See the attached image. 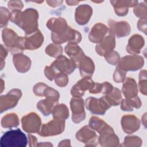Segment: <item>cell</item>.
I'll use <instances>...</instances> for the list:
<instances>
[{
    "instance_id": "cell-1",
    "label": "cell",
    "mask_w": 147,
    "mask_h": 147,
    "mask_svg": "<svg viewBox=\"0 0 147 147\" xmlns=\"http://www.w3.org/2000/svg\"><path fill=\"white\" fill-rule=\"evenodd\" d=\"M38 14L34 9H27L24 11H14L10 16V20L24 30L25 36L30 35L38 30Z\"/></svg>"
},
{
    "instance_id": "cell-2",
    "label": "cell",
    "mask_w": 147,
    "mask_h": 147,
    "mask_svg": "<svg viewBox=\"0 0 147 147\" xmlns=\"http://www.w3.org/2000/svg\"><path fill=\"white\" fill-rule=\"evenodd\" d=\"M2 40L8 50L12 54L22 53L25 49V37L18 36L13 30L5 28L2 33Z\"/></svg>"
},
{
    "instance_id": "cell-3",
    "label": "cell",
    "mask_w": 147,
    "mask_h": 147,
    "mask_svg": "<svg viewBox=\"0 0 147 147\" xmlns=\"http://www.w3.org/2000/svg\"><path fill=\"white\" fill-rule=\"evenodd\" d=\"M27 144L26 136L20 129L5 132L0 140L1 147H25Z\"/></svg>"
},
{
    "instance_id": "cell-4",
    "label": "cell",
    "mask_w": 147,
    "mask_h": 147,
    "mask_svg": "<svg viewBox=\"0 0 147 147\" xmlns=\"http://www.w3.org/2000/svg\"><path fill=\"white\" fill-rule=\"evenodd\" d=\"M144 64V60L141 56L134 55L122 57L118 61L117 68L126 72L129 71H135L141 69Z\"/></svg>"
},
{
    "instance_id": "cell-5",
    "label": "cell",
    "mask_w": 147,
    "mask_h": 147,
    "mask_svg": "<svg viewBox=\"0 0 147 147\" xmlns=\"http://www.w3.org/2000/svg\"><path fill=\"white\" fill-rule=\"evenodd\" d=\"M65 129V120L57 118L41 127L38 134L42 137L53 136L61 134Z\"/></svg>"
},
{
    "instance_id": "cell-6",
    "label": "cell",
    "mask_w": 147,
    "mask_h": 147,
    "mask_svg": "<svg viewBox=\"0 0 147 147\" xmlns=\"http://www.w3.org/2000/svg\"><path fill=\"white\" fill-rule=\"evenodd\" d=\"M50 66L55 75V77L59 73L69 75L77 68L76 64L72 60L63 55L57 57Z\"/></svg>"
},
{
    "instance_id": "cell-7",
    "label": "cell",
    "mask_w": 147,
    "mask_h": 147,
    "mask_svg": "<svg viewBox=\"0 0 147 147\" xmlns=\"http://www.w3.org/2000/svg\"><path fill=\"white\" fill-rule=\"evenodd\" d=\"M21 123L23 130L29 133H38L41 127V118L34 112L23 117L21 119Z\"/></svg>"
},
{
    "instance_id": "cell-8",
    "label": "cell",
    "mask_w": 147,
    "mask_h": 147,
    "mask_svg": "<svg viewBox=\"0 0 147 147\" xmlns=\"http://www.w3.org/2000/svg\"><path fill=\"white\" fill-rule=\"evenodd\" d=\"M85 105L91 113L99 115H104L106 110L111 107L103 96L99 99L89 97L86 99Z\"/></svg>"
},
{
    "instance_id": "cell-9",
    "label": "cell",
    "mask_w": 147,
    "mask_h": 147,
    "mask_svg": "<svg viewBox=\"0 0 147 147\" xmlns=\"http://www.w3.org/2000/svg\"><path fill=\"white\" fill-rule=\"evenodd\" d=\"M21 96V91L17 88L12 89L5 95H2L0 99L1 113L14 107Z\"/></svg>"
},
{
    "instance_id": "cell-10",
    "label": "cell",
    "mask_w": 147,
    "mask_h": 147,
    "mask_svg": "<svg viewBox=\"0 0 147 147\" xmlns=\"http://www.w3.org/2000/svg\"><path fill=\"white\" fill-rule=\"evenodd\" d=\"M51 38L52 41L56 44H61L65 42L78 44L81 41L82 36L79 32L69 26L67 31L61 35H57L52 33Z\"/></svg>"
},
{
    "instance_id": "cell-11",
    "label": "cell",
    "mask_w": 147,
    "mask_h": 147,
    "mask_svg": "<svg viewBox=\"0 0 147 147\" xmlns=\"http://www.w3.org/2000/svg\"><path fill=\"white\" fill-rule=\"evenodd\" d=\"M99 134L98 141L102 146H119V140L118 136L115 134L113 129L109 125Z\"/></svg>"
},
{
    "instance_id": "cell-12",
    "label": "cell",
    "mask_w": 147,
    "mask_h": 147,
    "mask_svg": "<svg viewBox=\"0 0 147 147\" xmlns=\"http://www.w3.org/2000/svg\"><path fill=\"white\" fill-rule=\"evenodd\" d=\"M76 139L84 143L86 146H94L97 145L98 136L89 126L82 127L76 134Z\"/></svg>"
},
{
    "instance_id": "cell-13",
    "label": "cell",
    "mask_w": 147,
    "mask_h": 147,
    "mask_svg": "<svg viewBox=\"0 0 147 147\" xmlns=\"http://www.w3.org/2000/svg\"><path fill=\"white\" fill-rule=\"evenodd\" d=\"M70 106L72 113V121L78 123L83 121L86 117L83 99L80 96H73L70 102Z\"/></svg>"
},
{
    "instance_id": "cell-14",
    "label": "cell",
    "mask_w": 147,
    "mask_h": 147,
    "mask_svg": "<svg viewBox=\"0 0 147 147\" xmlns=\"http://www.w3.org/2000/svg\"><path fill=\"white\" fill-rule=\"evenodd\" d=\"M115 47V36L109 30V32L103 40L96 45L95 51L99 55L104 56L106 53L113 51Z\"/></svg>"
},
{
    "instance_id": "cell-15",
    "label": "cell",
    "mask_w": 147,
    "mask_h": 147,
    "mask_svg": "<svg viewBox=\"0 0 147 147\" xmlns=\"http://www.w3.org/2000/svg\"><path fill=\"white\" fill-rule=\"evenodd\" d=\"M108 25L110 32L118 38L128 36L130 33V26L126 21L117 22L113 20H109Z\"/></svg>"
},
{
    "instance_id": "cell-16",
    "label": "cell",
    "mask_w": 147,
    "mask_h": 147,
    "mask_svg": "<svg viewBox=\"0 0 147 147\" xmlns=\"http://www.w3.org/2000/svg\"><path fill=\"white\" fill-rule=\"evenodd\" d=\"M95 82L90 77L82 78L75 84L71 90V93L73 96L82 97L86 90H90L94 86Z\"/></svg>"
},
{
    "instance_id": "cell-17",
    "label": "cell",
    "mask_w": 147,
    "mask_h": 147,
    "mask_svg": "<svg viewBox=\"0 0 147 147\" xmlns=\"http://www.w3.org/2000/svg\"><path fill=\"white\" fill-rule=\"evenodd\" d=\"M121 126L125 133L131 134L139 129L140 121L133 115H126L122 117Z\"/></svg>"
},
{
    "instance_id": "cell-18",
    "label": "cell",
    "mask_w": 147,
    "mask_h": 147,
    "mask_svg": "<svg viewBox=\"0 0 147 147\" xmlns=\"http://www.w3.org/2000/svg\"><path fill=\"white\" fill-rule=\"evenodd\" d=\"M24 37L25 49L34 50L38 49L42 45L44 41L43 35L38 29L34 33L25 36Z\"/></svg>"
},
{
    "instance_id": "cell-19",
    "label": "cell",
    "mask_w": 147,
    "mask_h": 147,
    "mask_svg": "<svg viewBox=\"0 0 147 147\" xmlns=\"http://www.w3.org/2000/svg\"><path fill=\"white\" fill-rule=\"evenodd\" d=\"M47 26L52 33L57 35H61L65 33L69 26L67 21L63 18H52L48 20Z\"/></svg>"
},
{
    "instance_id": "cell-20",
    "label": "cell",
    "mask_w": 147,
    "mask_h": 147,
    "mask_svg": "<svg viewBox=\"0 0 147 147\" xmlns=\"http://www.w3.org/2000/svg\"><path fill=\"white\" fill-rule=\"evenodd\" d=\"M109 28L102 23H97L92 28L88 38L91 42L94 43H99L107 34Z\"/></svg>"
},
{
    "instance_id": "cell-21",
    "label": "cell",
    "mask_w": 147,
    "mask_h": 147,
    "mask_svg": "<svg viewBox=\"0 0 147 147\" xmlns=\"http://www.w3.org/2000/svg\"><path fill=\"white\" fill-rule=\"evenodd\" d=\"M92 14V9L90 6L86 4L80 5L76 9L75 20L78 24L84 25L88 22Z\"/></svg>"
},
{
    "instance_id": "cell-22",
    "label": "cell",
    "mask_w": 147,
    "mask_h": 147,
    "mask_svg": "<svg viewBox=\"0 0 147 147\" xmlns=\"http://www.w3.org/2000/svg\"><path fill=\"white\" fill-rule=\"evenodd\" d=\"M13 62L17 71L21 73H25L28 71L31 66L30 58L21 53L13 55Z\"/></svg>"
},
{
    "instance_id": "cell-23",
    "label": "cell",
    "mask_w": 147,
    "mask_h": 147,
    "mask_svg": "<svg viewBox=\"0 0 147 147\" xmlns=\"http://www.w3.org/2000/svg\"><path fill=\"white\" fill-rule=\"evenodd\" d=\"M65 52L69 56L71 60L76 64L77 67L80 61L85 56L83 50L74 43H68L65 47Z\"/></svg>"
},
{
    "instance_id": "cell-24",
    "label": "cell",
    "mask_w": 147,
    "mask_h": 147,
    "mask_svg": "<svg viewBox=\"0 0 147 147\" xmlns=\"http://www.w3.org/2000/svg\"><path fill=\"white\" fill-rule=\"evenodd\" d=\"M122 92L126 98L131 99L137 96V84L134 79L127 78L123 81Z\"/></svg>"
},
{
    "instance_id": "cell-25",
    "label": "cell",
    "mask_w": 147,
    "mask_h": 147,
    "mask_svg": "<svg viewBox=\"0 0 147 147\" xmlns=\"http://www.w3.org/2000/svg\"><path fill=\"white\" fill-rule=\"evenodd\" d=\"M110 3L114 8V11L117 15L124 16L128 12V7L135 6L137 5L136 1H111Z\"/></svg>"
},
{
    "instance_id": "cell-26",
    "label": "cell",
    "mask_w": 147,
    "mask_h": 147,
    "mask_svg": "<svg viewBox=\"0 0 147 147\" xmlns=\"http://www.w3.org/2000/svg\"><path fill=\"white\" fill-rule=\"evenodd\" d=\"M144 45V40L143 37L141 35L134 34L128 40L126 47L127 52L131 54H138L140 53Z\"/></svg>"
},
{
    "instance_id": "cell-27",
    "label": "cell",
    "mask_w": 147,
    "mask_h": 147,
    "mask_svg": "<svg viewBox=\"0 0 147 147\" xmlns=\"http://www.w3.org/2000/svg\"><path fill=\"white\" fill-rule=\"evenodd\" d=\"M78 67L79 68L80 75L82 78H91L95 69V65L93 61L86 56L80 61Z\"/></svg>"
},
{
    "instance_id": "cell-28",
    "label": "cell",
    "mask_w": 147,
    "mask_h": 147,
    "mask_svg": "<svg viewBox=\"0 0 147 147\" xmlns=\"http://www.w3.org/2000/svg\"><path fill=\"white\" fill-rule=\"evenodd\" d=\"M103 97L111 106L119 105L122 100L121 92L120 90L116 87H113V90L105 96H103Z\"/></svg>"
},
{
    "instance_id": "cell-29",
    "label": "cell",
    "mask_w": 147,
    "mask_h": 147,
    "mask_svg": "<svg viewBox=\"0 0 147 147\" xmlns=\"http://www.w3.org/2000/svg\"><path fill=\"white\" fill-rule=\"evenodd\" d=\"M19 122V118L17 114L11 113L2 117L1 125L5 128H12L18 126Z\"/></svg>"
},
{
    "instance_id": "cell-30",
    "label": "cell",
    "mask_w": 147,
    "mask_h": 147,
    "mask_svg": "<svg viewBox=\"0 0 147 147\" xmlns=\"http://www.w3.org/2000/svg\"><path fill=\"white\" fill-rule=\"evenodd\" d=\"M121 109L123 111H132L134 108L139 109L141 106V102L138 96L131 98L122 100Z\"/></svg>"
},
{
    "instance_id": "cell-31",
    "label": "cell",
    "mask_w": 147,
    "mask_h": 147,
    "mask_svg": "<svg viewBox=\"0 0 147 147\" xmlns=\"http://www.w3.org/2000/svg\"><path fill=\"white\" fill-rule=\"evenodd\" d=\"M56 103L45 99L40 100L37 104V107L44 115L48 116L52 112L54 107L56 105Z\"/></svg>"
},
{
    "instance_id": "cell-32",
    "label": "cell",
    "mask_w": 147,
    "mask_h": 147,
    "mask_svg": "<svg viewBox=\"0 0 147 147\" xmlns=\"http://www.w3.org/2000/svg\"><path fill=\"white\" fill-rule=\"evenodd\" d=\"M53 118H57L61 119H66L69 117V110L65 104L56 105L52 110Z\"/></svg>"
},
{
    "instance_id": "cell-33",
    "label": "cell",
    "mask_w": 147,
    "mask_h": 147,
    "mask_svg": "<svg viewBox=\"0 0 147 147\" xmlns=\"http://www.w3.org/2000/svg\"><path fill=\"white\" fill-rule=\"evenodd\" d=\"M107 125L108 124L103 120L95 116L91 117L89 121V126L93 130H96L98 133L103 130Z\"/></svg>"
},
{
    "instance_id": "cell-34",
    "label": "cell",
    "mask_w": 147,
    "mask_h": 147,
    "mask_svg": "<svg viewBox=\"0 0 147 147\" xmlns=\"http://www.w3.org/2000/svg\"><path fill=\"white\" fill-rule=\"evenodd\" d=\"M45 53L52 57L57 58L62 55L63 47L59 44H50L45 48Z\"/></svg>"
},
{
    "instance_id": "cell-35",
    "label": "cell",
    "mask_w": 147,
    "mask_h": 147,
    "mask_svg": "<svg viewBox=\"0 0 147 147\" xmlns=\"http://www.w3.org/2000/svg\"><path fill=\"white\" fill-rule=\"evenodd\" d=\"M142 140L140 137L133 136H126L125 138L124 142L121 146H131V147H139L142 145Z\"/></svg>"
},
{
    "instance_id": "cell-36",
    "label": "cell",
    "mask_w": 147,
    "mask_h": 147,
    "mask_svg": "<svg viewBox=\"0 0 147 147\" xmlns=\"http://www.w3.org/2000/svg\"><path fill=\"white\" fill-rule=\"evenodd\" d=\"M43 96L57 103L60 98V94L55 89L47 86L44 91Z\"/></svg>"
},
{
    "instance_id": "cell-37",
    "label": "cell",
    "mask_w": 147,
    "mask_h": 147,
    "mask_svg": "<svg viewBox=\"0 0 147 147\" xmlns=\"http://www.w3.org/2000/svg\"><path fill=\"white\" fill-rule=\"evenodd\" d=\"M146 71L142 70L139 75V88L141 94L144 95H146Z\"/></svg>"
},
{
    "instance_id": "cell-38",
    "label": "cell",
    "mask_w": 147,
    "mask_h": 147,
    "mask_svg": "<svg viewBox=\"0 0 147 147\" xmlns=\"http://www.w3.org/2000/svg\"><path fill=\"white\" fill-rule=\"evenodd\" d=\"M103 56L109 64L113 65L117 64L119 60H120L119 55L117 52L114 50L106 53Z\"/></svg>"
},
{
    "instance_id": "cell-39",
    "label": "cell",
    "mask_w": 147,
    "mask_h": 147,
    "mask_svg": "<svg viewBox=\"0 0 147 147\" xmlns=\"http://www.w3.org/2000/svg\"><path fill=\"white\" fill-rule=\"evenodd\" d=\"M133 12L134 14L140 19L146 18V5L141 3L139 5L135 6L134 9H133Z\"/></svg>"
},
{
    "instance_id": "cell-40",
    "label": "cell",
    "mask_w": 147,
    "mask_h": 147,
    "mask_svg": "<svg viewBox=\"0 0 147 147\" xmlns=\"http://www.w3.org/2000/svg\"><path fill=\"white\" fill-rule=\"evenodd\" d=\"M0 11H1V19H0V24L1 27L2 28H6V26L7 25L8 20L10 19V13L9 10H7L6 8L3 7H0Z\"/></svg>"
},
{
    "instance_id": "cell-41",
    "label": "cell",
    "mask_w": 147,
    "mask_h": 147,
    "mask_svg": "<svg viewBox=\"0 0 147 147\" xmlns=\"http://www.w3.org/2000/svg\"><path fill=\"white\" fill-rule=\"evenodd\" d=\"M55 83L59 87H63L67 85L68 82V75L64 73L58 74L55 78Z\"/></svg>"
},
{
    "instance_id": "cell-42",
    "label": "cell",
    "mask_w": 147,
    "mask_h": 147,
    "mask_svg": "<svg viewBox=\"0 0 147 147\" xmlns=\"http://www.w3.org/2000/svg\"><path fill=\"white\" fill-rule=\"evenodd\" d=\"M126 72L119 69L116 67V69L114 72L113 80L116 83H121L125 80Z\"/></svg>"
},
{
    "instance_id": "cell-43",
    "label": "cell",
    "mask_w": 147,
    "mask_h": 147,
    "mask_svg": "<svg viewBox=\"0 0 147 147\" xmlns=\"http://www.w3.org/2000/svg\"><path fill=\"white\" fill-rule=\"evenodd\" d=\"M48 86L44 84V83L40 82L36 84L33 87V92L34 94L38 96H43V93L45 88Z\"/></svg>"
},
{
    "instance_id": "cell-44",
    "label": "cell",
    "mask_w": 147,
    "mask_h": 147,
    "mask_svg": "<svg viewBox=\"0 0 147 147\" xmlns=\"http://www.w3.org/2000/svg\"><path fill=\"white\" fill-rule=\"evenodd\" d=\"M8 7L10 9L14 11H21L24 7V5L20 1H11L8 3Z\"/></svg>"
},
{
    "instance_id": "cell-45",
    "label": "cell",
    "mask_w": 147,
    "mask_h": 147,
    "mask_svg": "<svg viewBox=\"0 0 147 147\" xmlns=\"http://www.w3.org/2000/svg\"><path fill=\"white\" fill-rule=\"evenodd\" d=\"M137 28L145 34H146V18L140 19L137 22Z\"/></svg>"
},
{
    "instance_id": "cell-46",
    "label": "cell",
    "mask_w": 147,
    "mask_h": 147,
    "mask_svg": "<svg viewBox=\"0 0 147 147\" xmlns=\"http://www.w3.org/2000/svg\"><path fill=\"white\" fill-rule=\"evenodd\" d=\"M29 139V146H37V139L33 135L28 134Z\"/></svg>"
},
{
    "instance_id": "cell-47",
    "label": "cell",
    "mask_w": 147,
    "mask_h": 147,
    "mask_svg": "<svg viewBox=\"0 0 147 147\" xmlns=\"http://www.w3.org/2000/svg\"><path fill=\"white\" fill-rule=\"evenodd\" d=\"M7 55V52L6 51V49L3 47L2 45H1V54H0V56H1V60H4L6 56Z\"/></svg>"
},
{
    "instance_id": "cell-48",
    "label": "cell",
    "mask_w": 147,
    "mask_h": 147,
    "mask_svg": "<svg viewBox=\"0 0 147 147\" xmlns=\"http://www.w3.org/2000/svg\"><path fill=\"white\" fill-rule=\"evenodd\" d=\"M70 142H71V141L69 140H68V139L64 140L59 143L58 146H71Z\"/></svg>"
},
{
    "instance_id": "cell-49",
    "label": "cell",
    "mask_w": 147,
    "mask_h": 147,
    "mask_svg": "<svg viewBox=\"0 0 147 147\" xmlns=\"http://www.w3.org/2000/svg\"><path fill=\"white\" fill-rule=\"evenodd\" d=\"M61 1H47V2L49 4V6H52V7H56L57 6H59L60 5L57 4V3H60Z\"/></svg>"
},
{
    "instance_id": "cell-50",
    "label": "cell",
    "mask_w": 147,
    "mask_h": 147,
    "mask_svg": "<svg viewBox=\"0 0 147 147\" xmlns=\"http://www.w3.org/2000/svg\"><path fill=\"white\" fill-rule=\"evenodd\" d=\"M52 146L53 145L48 142H43L38 143V144H37V146Z\"/></svg>"
},
{
    "instance_id": "cell-51",
    "label": "cell",
    "mask_w": 147,
    "mask_h": 147,
    "mask_svg": "<svg viewBox=\"0 0 147 147\" xmlns=\"http://www.w3.org/2000/svg\"><path fill=\"white\" fill-rule=\"evenodd\" d=\"M66 2L68 3V5L72 6V5H76L77 3H79V1H66Z\"/></svg>"
},
{
    "instance_id": "cell-52",
    "label": "cell",
    "mask_w": 147,
    "mask_h": 147,
    "mask_svg": "<svg viewBox=\"0 0 147 147\" xmlns=\"http://www.w3.org/2000/svg\"><path fill=\"white\" fill-rule=\"evenodd\" d=\"M1 87H2V88H1V92H2L3 89V88H4L3 84L4 83H3V80H2V79H1Z\"/></svg>"
}]
</instances>
